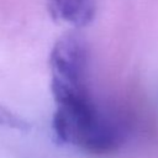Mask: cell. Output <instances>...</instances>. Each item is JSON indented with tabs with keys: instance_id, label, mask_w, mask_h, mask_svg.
<instances>
[{
	"instance_id": "2",
	"label": "cell",
	"mask_w": 158,
	"mask_h": 158,
	"mask_svg": "<svg viewBox=\"0 0 158 158\" xmlns=\"http://www.w3.org/2000/svg\"><path fill=\"white\" fill-rule=\"evenodd\" d=\"M51 90L57 105L90 98L86 86L88 47L81 36L68 32L59 37L49 54Z\"/></svg>"
},
{
	"instance_id": "3",
	"label": "cell",
	"mask_w": 158,
	"mask_h": 158,
	"mask_svg": "<svg viewBox=\"0 0 158 158\" xmlns=\"http://www.w3.org/2000/svg\"><path fill=\"white\" fill-rule=\"evenodd\" d=\"M47 5L54 20L77 27L89 25L96 10L94 0H47Z\"/></svg>"
},
{
	"instance_id": "4",
	"label": "cell",
	"mask_w": 158,
	"mask_h": 158,
	"mask_svg": "<svg viewBox=\"0 0 158 158\" xmlns=\"http://www.w3.org/2000/svg\"><path fill=\"white\" fill-rule=\"evenodd\" d=\"M0 126L21 130V131L28 128V125L25 120H22L21 117H19L16 114H14L2 105H0Z\"/></svg>"
},
{
	"instance_id": "1",
	"label": "cell",
	"mask_w": 158,
	"mask_h": 158,
	"mask_svg": "<svg viewBox=\"0 0 158 158\" xmlns=\"http://www.w3.org/2000/svg\"><path fill=\"white\" fill-rule=\"evenodd\" d=\"M53 131L60 142L96 156L115 152L125 137L122 125L102 112L91 98L57 105Z\"/></svg>"
}]
</instances>
